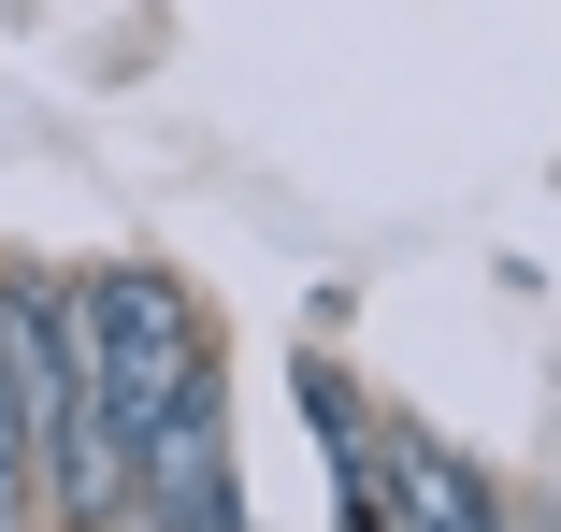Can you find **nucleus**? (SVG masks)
<instances>
[{
  "mask_svg": "<svg viewBox=\"0 0 561 532\" xmlns=\"http://www.w3.org/2000/svg\"><path fill=\"white\" fill-rule=\"evenodd\" d=\"M72 360H87V403L145 447L159 417H173V389L216 374V332H202V302H187L159 259H116V274L72 288Z\"/></svg>",
  "mask_w": 561,
  "mask_h": 532,
  "instance_id": "nucleus-1",
  "label": "nucleus"
}]
</instances>
